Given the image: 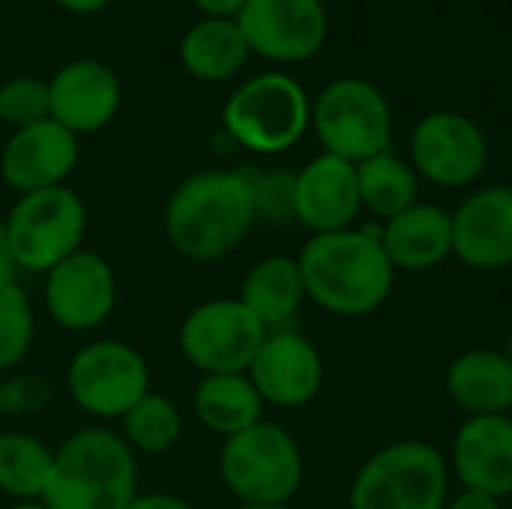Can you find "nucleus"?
<instances>
[{"label":"nucleus","instance_id":"f257e3e1","mask_svg":"<svg viewBox=\"0 0 512 509\" xmlns=\"http://www.w3.org/2000/svg\"><path fill=\"white\" fill-rule=\"evenodd\" d=\"M255 168H204L183 177L165 201V237L195 264L231 255L255 219Z\"/></svg>","mask_w":512,"mask_h":509},{"label":"nucleus","instance_id":"f03ea898","mask_svg":"<svg viewBox=\"0 0 512 509\" xmlns=\"http://www.w3.org/2000/svg\"><path fill=\"white\" fill-rule=\"evenodd\" d=\"M306 297L330 315L366 318L378 312L396 285L378 228L312 234L297 255Z\"/></svg>","mask_w":512,"mask_h":509},{"label":"nucleus","instance_id":"7ed1b4c3","mask_svg":"<svg viewBox=\"0 0 512 509\" xmlns=\"http://www.w3.org/2000/svg\"><path fill=\"white\" fill-rule=\"evenodd\" d=\"M138 495V456L108 426H84L54 447L42 504L48 509H126Z\"/></svg>","mask_w":512,"mask_h":509},{"label":"nucleus","instance_id":"20e7f679","mask_svg":"<svg viewBox=\"0 0 512 509\" xmlns=\"http://www.w3.org/2000/svg\"><path fill=\"white\" fill-rule=\"evenodd\" d=\"M303 474L306 462L297 438L273 420H261L222 441L219 480L237 504H291L303 486Z\"/></svg>","mask_w":512,"mask_h":509},{"label":"nucleus","instance_id":"39448f33","mask_svg":"<svg viewBox=\"0 0 512 509\" xmlns=\"http://www.w3.org/2000/svg\"><path fill=\"white\" fill-rule=\"evenodd\" d=\"M225 135L258 156L291 150L312 126V102L288 72H261L243 81L222 108Z\"/></svg>","mask_w":512,"mask_h":509},{"label":"nucleus","instance_id":"423d86ee","mask_svg":"<svg viewBox=\"0 0 512 509\" xmlns=\"http://www.w3.org/2000/svg\"><path fill=\"white\" fill-rule=\"evenodd\" d=\"M87 204L69 186H51L18 195L3 216L6 246L18 273L45 276L51 267L84 249Z\"/></svg>","mask_w":512,"mask_h":509},{"label":"nucleus","instance_id":"0eeeda50","mask_svg":"<svg viewBox=\"0 0 512 509\" xmlns=\"http://www.w3.org/2000/svg\"><path fill=\"white\" fill-rule=\"evenodd\" d=\"M450 492V465L435 444L396 441L363 462L357 471L351 509H444Z\"/></svg>","mask_w":512,"mask_h":509},{"label":"nucleus","instance_id":"6e6552de","mask_svg":"<svg viewBox=\"0 0 512 509\" xmlns=\"http://www.w3.org/2000/svg\"><path fill=\"white\" fill-rule=\"evenodd\" d=\"M312 129L324 153L360 165L390 150L393 108L378 84L366 78H336L312 102Z\"/></svg>","mask_w":512,"mask_h":509},{"label":"nucleus","instance_id":"1a4fd4ad","mask_svg":"<svg viewBox=\"0 0 512 509\" xmlns=\"http://www.w3.org/2000/svg\"><path fill=\"white\" fill-rule=\"evenodd\" d=\"M66 393L93 420H120L150 393L147 357L123 339H93L66 366Z\"/></svg>","mask_w":512,"mask_h":509},{"label":"nucleus","instance_id":"9d476101","mask_svg":"<svg viewBox=\"0 0 512 509\" xmlns=\"http://www.w3.org/2000/svg\"><path fill=\"white\" fill-rule=\"evenodd\" d=\"M267 333L270 330L237 297H216L183 315L177 348L201 375L249 372Z\"/></svg>","mask_w":512,"mask_h":509},{"label":"nucleus","instance_id":"9b49d317","mask_svg":"<svg viewBox=\"0 0 512 509\" xmlns=\"http://www.w3.org/2000/svg\"><path fill=\"white\" fill-rule=\"evenodd\" d=\"M42 279L45 312L66 333H93L117 309V273L111 261L93 249H78Z\"/></svg>","mask_w":512,"mask_h":509},{"label":"nucleus","instance_id":"f8f14e48","mask_svg":"<svg viewBox=\"0 0 512 509\" xmlns=\"http://www.w3.org/2000/svg\"><path fill=\"white\" fill-rule=\"evenodd\" d=\"M411 165L420 180L462 189L486 171L489 141L483 129L459 111H432L411 132Z\"/></svg>","mask_w":512,"mask_h":509},{"label":"nucleus","instance_id":"ddd939ff","mask_svg":"<svg viewBox=\"0 0 512 509\" xmlns=\"http://www.w3.org/2000/svg\"><path fill=\"white\" fill-rule=\"evenodd\" d=\"M234 21L249 51L276 63L315 57L330 30L321 0H246Z\"/></svg>","mask_w":512,"mask_h":509},{"label":"nucleus","instance_id":"4468645a","mask_svg":"<svg viewBox=\"0 0 512 509\" xmlns=\"http://www.w3.org/2000/svg\"><path fill=\"white\" fill-rule=\"evenodd\" d=\"M246 375L252 378L264 405L291 411L309 405L321 393L324 357L312 339L285 327L267 333Z\"/></svg>","mask_w":512,"mask_h":509},{"label":"nucleus","instance_id":"2eb2a0df","mask_svg":"<svg viewBox=\"0 0 512 509\" xmlns=\"http://www.w3.org/2000/svg\"><path fill=\"white\" fill-rule=\"evenodd\" d=\"M81 156L78 135L57 120H39L15 129L0 150V177L15 195L66 186Z\"/></svg>","mask_w":512,"mask_h":509},{"label":"nucleus","instance_id":"dca6fc26","mask_svg":"<svg viewBox=\"0 0 512 509\" xmlns=\"http://www.w3.org/2000/svg\"><path fill=\"white\" fill-rule=\"evenodd\" d=\"M48 99L51 120H57L72 135H93L117 117L123 84L108 63L81 57L54 72L48 81Z\"/></svg>","mask_w":512,"mask_h":509},{"label":"nucleus","instance_id":"f3484780","mask_svg":"<svg viewBox=\"0 0 512 509\" xmlns=\"http://www.w3.org/2000/svg\"><path fill=\"white\" fill-rule=\"evenodd\" d=\"M453 255L480 273L512 267V186L474 189L453 213Z\"/></svg>","mask_w":512,"mask_h":509},{"label":"nucleus","instance_id":"a211bd4d","mask_svg":"<svg viewBox=\"0 0 512 509\" xmlns=\"http://www.w3.org/2000/svg\"><path fill=\"white\" fill-rule=\"evenodd\" d=\"M357 165L321 153L294 174V222L312 234L354 228L360 216Z\"/></svg>","mask_w":512,"mask_h":509},{"label":"nucleus","instance_id":"6ab92c4d","mask_svg":"<svg viewBox=\"0 0 512 509\" xmlns=\"http://www.w3.org/2000/svg\"><path fill=\"white\" fill-rule=\"evenodd\" d=\"M453 474L468 492L498 501L512 495V420L510 414L465 417L453 438Z\"/></svg>","mask_w":512,"mask_h":509},{"label":"nucleus","instance_id":"aec40b11","mask_svg":"<svg viewBox=\"0 0 512 509\" xmlns=\"http://www.w3.org/2000/svg\"><path fill=\"white\" fill-rule=\"evenodd\" d=\"M390 264L405 273H426L453 255V216L429 201H417L378 228Z\"/></svg>","mask_w":512,"mask_h":509},{"label":"nucleus","instance_id":"412c9836","mask_svg":"<svg viewBox=\"0 0 512 509\" xmlns=\"http://www.w3.org/2000/svg\"><path fill=\"white\" fill-rule=\"evenodd\" d=\"M444 390L456 408L468 417L510 414L512 408V366L504 351L474 348L459 354L447 375Z\"/></svg>","mask_w":512,"mask_h":509},{"label":"nucleus","instance_id":"4be33fe9","mask_svg":"<svg viewBox=\"0 0 512 509\" xmlns=\"http://www.w3.org/2000/svg\"><path fill=\"white\" fill-rule=\"evenodd\" d=\"M237 300L273 333L285 330L300 306L309 300L306 297V282L297 264V255H267L255 261L243 279Z\"/></svg>","mask_w":512,"mask_h":509},{"label":"nucleus","instance_id":"5701e85b","mask_svg":"<svg viewBox=\"0 0 512 509\" xmlns=\"http://www.w3.org/2000/svg\"><path fill=\"white\" fill-rule=\"evenodd\" d=\"M264 399L258 396L246 372H219L201 375L192 393V414L210 432L225 438L240 435L243 429L264 420Z\"/></svg>","mask_w":512,"mask_h":509},{"label":"nucleus","instance_id":"b1692460","mask_svg":"<svg viewBox=\"0 0 512 509\" xmlns=\"http://www.w3.org/2000/svg\"><path fill=\"white\" fill-rule=\"evenodd\" d=\"M249 54L252 51L234 18H201L186 30L180 42L183 69L207 84L234 78L246 66Z\"/></svg>","mask_w":512,"mask_h":509},{"label":"nucleus","instance_id":"393cba45","mask_svg":"<svg viewBox=\"0 0 512 509\" xmlns=\"http://www.w3.org/2000/svg\"><path fill=\"white\" fill-rule=\"evenodd\" d=\"M360 204L381 222H390L402 210L420 201V177L414 165L393 150H384L357 165Z\"/></svg>","mask_w":512,"mask_h":509},{"label":"nucleus","instance_id":"a878e982","mask_svg":"<svg viewBox=\"0 0 512 509\" xmlns=\"http://www.w3.org/2000/svg\"><path fill=\"white\" fill-rule=\"evenodd\" d=\"M54 462V447H48L39 435L9 429L0 435V495L12 504L18 501H42L48 474Z\"/></svg>","mask_w":512,"mask_h":509},{"label":"nucleus","instance_id":"bb28decb","mask_svg":"<svg viewBox=\"0 0 512 509\" xmlns=\"http://www.w3.org/2000/svg\"><path fill=\"white\" fill-rule=\"evenodd\" d=\"M120 438L129 444L135 456H165L171 453L186 429L183 411L174 399L150 390L141 396L120 420Z\"/></svg>","mask_w":512,"mask_h":509},{"label":"nucleus","instance_id":"cd10ccee","mask_svg":"<svg viewBox=\"0 0 512 509\" xmlns=\"http://www.w3.org/2000/svg\"><path fill=\"white\" fill-rule=\"evenodd\" d=\"M36 312L27 291L12 282L0 288V375L15 372L33 351Z\"/></svg>","mask_w":512,"mask_h":509},{"label":"nucleus","instance_id":"c85d7f7f","mask_svg":"<svg viewBox=\"0 0 512 509\" xmlns=\"http://www.w3.org/2000/svg\"><path fill=\"white\" fill-rule=\"evenodd\" d=\"M51 117L48 81L36 75H15L0 84V123L12 132Z\"/></svg>","mask_w":512,"mask_h":509},{"label":"nucleus","instance_id":"c756f323","mask_svg":"<svg viewBox=\"0 0 512 509\" xmlns=\"http://www.w3.org/2000/svg\"><path fill=\"white\" fill-rule=\"evenodd\" d=\"M54 390L36 372H9L0 381V417H36L48 408Z\"/></svg>","mask_w":512,"mask_h":509},{"label":"nucleus","instance_id":"7c9ffc66","mask_svg":"<svg viewBox=\"0 0 512 509\" xmlns=\"http://www.w3.org/2000/svg\"><path fill=\"white\" fill-rule=\"evenodd\" d=\"M255 219L270 225L294 222V174L291 171H255Z\"/></svg>","mask_w":512,"mask_h":509},{"label":"nucleus","instance_id":"2f4dec72","mask_svg":"<svg viewBox=\"0 0 512 509\" xmlns=\"http://www.w3.org/2000/svg\"><path fill=\"white\" fill-rule=\"evenodd\" d=\"M126 509H195V504L171 492H138Z\"/></svg>","mask_w":512,"mask_h":509},{"label":"nucleus","instance_id":"473e14b6","mask_svg":"<svg viewBox=\"0 0 512 509\" xmlns=\"http://www.w3.org/2000/svg\"><path fill=\"white\" fill-rule=\"evenodd\" d=\"M444 509H504V507H501V501H498V498H492V495L462 489L453 501H447V507Z\"/></svg>","mask_w":512,"mask_h":509},{"label":"nucleus","instance_id":"72a5a7b5","mask_svg":"<svg viewBox=\"0 0 512 509\" xmlns=\"http://www.w3.org/2000/svg\"><path fill=\"white\" fill-rule=\"evenodd\" d=\"M207 18H237L246 0H192Z\"/></svg>","mask_w":512,"mask_h":509},{"label":"nucleus","instance_id":"f704fd0d","mask_svg":"<svg viewBox=\"0 0 512 509\" xmlns=\"http://www.w3.org/2000/svg\"><path fill=\"white\" fill-rule=\"evenodd\" d=\"M18 282V270H15V261L9 255V246H6V231H3V216H0V288Z\"/></svg>","mask_w":512,"mask_h":509},{"label":"nucleus","instance_id":"c9c22d12","mask_svg":"<svg viewBox=\"0 0 512 509\" xmlns=\"http://www.w3.org/2000/svg\"><path fill=\"white\" fill-rule=\"evenodd\" d=\"M57 6H63L66 12H75V15H90V12H99L105 9L111 0H54Z\"/></svg>","mask_w":512,"mask_h":509},{"label":"nucleus","instance_id":"e433bc0d","mask_svg":"<svg viewBox=\"0 0 512 509\" xmlns=\"http://www.w3.org/2000/svg\"><path fill=\"white\" fill-rule=\"evenodd\" d=\"M6 509H48L42 501H18V504H9Z\"/></svg>","mask_w":512,"mask_h":509},{"label":"nucleus","instance_id":"4c0bfd02","mask_svg":"<svg viewBox=\"0 0 512 509\" xmlns=\"http://www.w3.org/2000/svg\"><path fill=\"white\" fill-rule=\"evenodd\" d=\"M234 509H294L291 504H279V507H249V504H237Z\"/></svg>","mask_w":512,"mask_h":509},{"label":"nucleus","instance_id":"58836bf2","mask_svg":"<svg viewBox=\"0 0 512 509\" xmlns=\"http://www.w3.org/2000/svg\"><path fill=\"white\" fill-rule=\"evenodd\" d=\"M504 357L510 360V366H512V333L507 336V345H504Z\"/></svg>","mask_w":512,"mask_h":509},{"label":"nucleus","instance_id":"ea45409f","mask_svg":"<svg viewBox=\"0 0 512 509\" xmlns=\"http://www.w3.org/2000/svg\"><path fill=\"white\" fill-rule=\"evenodd\" d=\"M510 420H512V408H510Z\"/></svg>","mask_w":512,"mask_h":509}]
</instances>
